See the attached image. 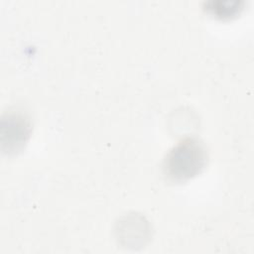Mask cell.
Masks as SVG:
<instances>
[{
	"mask_svg": "<svg viewBox=\"0 0 254 254\" xmlns=\"http://www.w3.org/2000/svg\"><path fill=\"white\" fill-rule=\"evenodd\" d=\"M207 160L205 144L196 137H185L165 155L163 174L172 182H185L198 175L206 166Z\"/></svg>",
	"mask_w": 254,
	"mask_h": 254,
	"instance_id": "6da1fadb",
	"label": "cell"
}]
</instances>
